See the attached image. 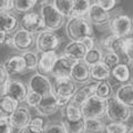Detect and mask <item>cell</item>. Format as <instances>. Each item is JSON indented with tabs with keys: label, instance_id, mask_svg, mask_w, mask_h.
<instances>
[{
	"label": "cell",
	"instance_id": "1",
	"mask_svg": "<svg viewBox=\"0 0 133 133\" xmlns=\"http://www.w3.org/2000/svg\"><path fill=\"white\" fill-rule=\"evenodd\" d=\"M77 91L76 82L71 78H59L56 79L52 84V93L57 100L59 108H63L71 102L73 94Z\"/></svg>",
	"mask_w": 133,
	"mask_h": 133
},
{
	"label": "cell",
	"instance_id": "2",
	"mask_svg": "<svg viewBox=\"0 0 133 133\" xmlns=\"http://www.w3.org/2000/svg\"><path fill=\"white\" fill-rule=\"evenodd\" d=\"M65 31L72 41H80L85 37H93L92 26L84 17H72L66 23Z\"/></svg>",
	"mask_w": 133,
	"mask_h": 133
},
{
	"label": "cell",
	"instance_id": "3",
	"mask_svg": "<svg viewBox=\"0 0 133 133\" xmlns=\"http://www.w3.org/2000/svg\"><path fill=\"white\" fill-rule=\"evenodd\" d=\"M40 16L44 24V30L57 31L64 22V17L56 9L55 6L48 2L42 3L40 8Z\"/></svg>",
	"mask_w": 133,
	"mask_h": 133
},
{
	"label": "cell",
	"instance_id": "4",
	"mask_svg": "<svg viewBox=\"0 0 133 133\" xmlns=\"http://www.w3.org/2000/svg\"><path fill=\"white\" fill-rule=\"evenodd\" d=\"M105 102L107 100L93 95L89 98L80 107L82 116L84 119H101L105 115Z\"/></svg>",
	"mask_w": 133,
	"mask_h": 133
},
{
	"label": "cell",
	"instance_id": "5",
	"mask_svg": "<svg viewBox=\"0 0 133 133\" xmlns=\"http://www.w3.org/2000/svg\"><path fill=\"white\" fill-rule=\"evenodd\" d=\"M109 28L112 35H114L115 37H118V38H127L132 32L133 21L127 15L116 14L110 18Z\"/></svg>",
	"mask_w": 133,
	"mask_h": 133
},
{
	"label": "cell",
	"instance_id": "6",
	"mask_svg": "<svg viewBox=\"0 0 133 133\" xmlns=\"http://www.w3.org/2000/svg\"><path fill=\"white\" fill-rule=\"evenodd\" d=\"M130 108L123 104L115 97H110L105 102V114L113 122H124L130 114Z\"/></svg>",
	"mask_w": 133,
	"mask_h": 133
},
{
	"label": "cell",
	"instance_id": "7",
	"mask_svg": "<svg viewBox=\"0 0 133 133\" xmlns=\"http://www.w3.org/2000/svg\"><path fill=\"white\" fill-rule=\"evenodd\" d=\"M60 37L55 31L43 30L41 31L36 39V45L39 52H47L56 50L60 45Z\"/></svg>",
	"mask_w": 133,
	"mask_h": 133
},
{
	"label": "cell",
	"instance_id": "8",
	"mask_svg": "<svg viewBox=\"0 0 133 133\" xmlns=\"http://www.w3.org/2000/svg\"><path fill=\"white\" fill-rule=\"evenodd\" d=\"M29 90L39 93L42 97H47V95L52 94V84L49 78H47L44 74L36 73L29 81Z\"/></svg>",
	"mask_w": 133,
	"mask_h": 133
},
{
	"label": "cell",
	"instance_id": "9",
	"mask_svg": "<svg viewBox=\"0 0 133 133\" xmlns=\"http://www.w3.org/2000/svg\"><path fill=\"white\" fill-rule=\"evenodd\" d=\"M76 61L70 59L66 56L58 57L57 61L55 62V65L51 70V76L55 77V79L59 78H71V71Z\"/></svg>",
	"mask_w": 133,
	"mask_h": 133
},
{
	"label": "cell",
	"instance_id": "10",
	"mask_svg": "<svg viewBox=\"0 0 133 133\" xmlns=\"http://www.w3.org/2000/svg\"><path fill=\"white\" fill-rule=\"evenodd\" d=\"M2 88H3L2 89L3 94L10 95V97L16 99L19 102H22L26 100L28 89L23 82L18 80H8Z\"/></svg>",
	"mask_w": 133,
	"mask_h": 133
},
{
	"label": "cell",
	"instance_id": "11",
	"mask_svg": "<svg viewBox=\"0 0 133 133\" xmlns=\"http://www.w3.org/2000/svg\"><path fill=\"white\" fill-rule=\"evenodd\" d=\"M21 27L23 30L28 32L36 33L40 30H44V24L42 21V18L37 12H27L24 14L21 18Z\"/></svg>",
	"mask_w": 133,
	"mask_h": 133
},
{
	"label": "cell",
	"instance_id": "12",
	"mask_svg": "<svg viewBox=\"0 0 133 133\" xmlns=\"http://www.w3.org/2000/svg\"><path fill=\"white\" fill-rule=\"evenodd\" d=\"M12 40H14V48L22 52L29 51V49H31L36 42L33 33L28 32L23 29L16 31L14 37H12Z\"/></svg>",
	"mask_w": 133,
	"mask_h": 133
},
{
	"label": "cell",
	"instance_id": "13",
	"mask_svg": "<svg viewBox=\"0 0 133 133\" xmlns=\"http://www.w3.org/2000/svg\"><path fill=\"white\" fill-rule=\"evenodd\" d=\"M111 18V15L109 11L102 9L98 3L91 5L89 12H88V19L91 24L94 26H103L105 23H109Z\"/></svg>",
	"mask_w": 133,
	"mask_h": 133
},
{
	"label": "cell",
	"instance_id": "14",
	"mask_svg": "<svg viewBox=\"0 0 133 133\" xmlns=\"http://www.w3.org/2000/svg\"><path fill=\"white\" fill-rule=\"evenodd\" d=\"M31 121L30 112L26 107H18L14 113L9 116V123L14 129H22Z\"/></svg>",
	"mask_w": 133,
	"mask_h": 133
},
{
	"label": "cell",
	"instance_id": "15",
	"mask_svg": "<svg viewBox=\"0 0 133 133\" xmlns=\"http://www.w3.org/2000/svg\"><path fill=\"white\" fill-rule=\"evenodd\" d=\"M57 59H58V55L56 50L41 53V57L39 58V62H38V66H37L39 73L44 74V76L51 73V70L53 65H55V62L57 61Z\"/></svg>",
	"mask_w": 133,
	"mask_h": 133
},
{
	"label": "cell",
	"instance_id": "16",
	"mask_svg": "<svg viewBox=\"0 0 133 133\" xmlns=\"http://www.w3.org/2000/svg\"><path fill=\"white\" fill-rule=\"evenodd\" d=\"M97 84L98 83H91V84H87L81 87L80 89H78L76 91V93L73 94V97L71 99L72 104L77 105V107H81L89 98L95 95V89H97Z\"/></svg>",
	"mask_w": 133,
	"mask_h": 133
},
{
	"label": "cell",
	"instance_id": "17",
	"mask_svg": "<svg viewBox=\"0 0 133 133\" xmlns=\"http://www.w3.org/2000/svg\"><path fill=\"white\" fill-rule=\"evenodd\" d=\"M58 109H59V105H58L53 93L47 95V97H42V100L36 107V111L43 116H49V115L55 114L58 111Z\"/></svg>",
	"mask_w": 133,
	"mask_h": 133
},
{
	"label": "cell",
	"instance_id": "18",
	"mask_svg": "<svg viewBox=\"0 0 133 133\" xmlns=\"http://www.w3.org/2000/svg\"><path fill=\"white\" fill-rule=\"evenodd\" d=\"M88 49L81 41H71L64 48V56L74 61H81L84 59V56Z\"/></svg>",
	"mask_w": 133,
	"mask_h": 133
},
{
	"label": "cell",
	"instance_id": "19",
	"mask_svg": "<svg viewBox=\"0 0 133 133\" xmlns=\"http://www.w3.org/2000/svg\"><path fill=\"white\" fill-rule=\"evenodd\" d=\"M71 79L77 83H85L90 79V65H88L83 60L76 61L72 71Z\"/></svg>",
	"mask_w": 133,
	"mask_h": 133
},
{
	"label": "cell",
	"instance_id": "20",
	"mask_svg": "<svg viewBox=\"0 0 133 133\" xmlns=\"http://www.w3.org/2000/svg\"><path fill=\"white\" fill-rule=\"evenodd\" d=\"M3 66L7 70L9 76H16L26 71V62H24L22 56H11L5 61Z\"/></svg>",
	"mask_w": 133,
	"mask_h": 133
},
{
	"label": "cell",
	"instance_id": "21",
	"mask_svg": "<svg viewBox=\"0 0 133 133\" xmlns=\"http://www.w3.org/2000/svg\"><path fill=\"white\" fill-rule=\"evenodd\" d=\"M118 83L127 84L131 81V73L127 63H119L111 69V76Z\"/></svg>",
	"mask_w": 133,
	"mask_h": 133
},
{
	"label": "cell",
	"instance_id": "22",
	"mask_svg": "<svg viewBox=\"0 0 133 133\" xmlns=\"http://www.w3.org/2000/svg\"><path fill=\"white\" fill-rule=\"evenodd\" d=\"M111 76V69L108 65H105L102 61L98 62L90 66V78L94 81H103L108 80Z\"/></svg>",
	"mask_w": 133,
	"mask_h": 133
},
{
	"label": "cell",
	"instance_id": "23",
	"mask_svg": "<svg viewBox=\"0 0 133 133\" xmlns=\"http://www.w3.org/2000/svg\"><path fill=\"white\" fill-rule=\"evenodd\" d=\"M115 98L121 101L123 104L128 105L129 108H133V87L132 83H127L122 84L120 88L116 90Z\"/></svg>",
	"mask_w": 133,
	"mask_h": 133
},
{
	"label": "cell",
	"instance_id": "24",
	"mask_svg": "<svg viewBox=\"0 0 133 133\" xmlns=\"http://www.w3.org/2000/svg\"><path fill=\"white\" fill-rule=\"evenodd\" d=\"M18 26V19L11 12H0V30L10 33Z\"/></svg>",
	"mask_w": 133,
	"mask_h": 133
},
{
	"label": "cell",
	"instance_id": "25",
	"mask_svg": "<svg viewBox=\"0 0 133 133\" xmlns=\"http://www.w3.org/2000/svg\"><path fill=\"white\" fill-rule=\"evenodd\" d=\"M18 107H19V101H17L16 99L7 94L1 95V98H0V109L3 112H6L9 116L18 109Z\"/></svg>",
	"mask_w": 133,
	"mask_h": 133
},
{
	"label": "cell",
	"instance_id": "26",
	"mask_svg": "<svg viewBox=\"0 0 133 133\" xmlns=\"http://www.w3.org/2000/svg\"><path fill=\"white\" fill-rule=\"evenodd\" d=\"M62 116L72 122L79 121V120H81L83 118L80 107H77L72 104V103H69L68 105L63 107V109H62Z\"/></svg>",
	"mask_w": 133,
	"mask_h": 133
},
{
	"label": "cell",
	"instance_id": "27",
	"mask_svg": "<svg viewBox=\"0 0 133 133\" xmlns=\"http://www.w3.org/2000/svg\"><path fill=\"white\" fill-rule=\"evenodd\" d=\"M62 125L64 127V130L66 133H84L85 132V124L84 118L76 122L69 121L68 119H62Z\"/></svg>",
	"mask_w": 133,
	"mask_h": 133
},
{
	"label": "cell",
	"instance_id": "28",
	"mask_svg": "<svg viewBox=\"0 0 133 133\" xmlns=\"http://www.w3.org/2000/svg\"><path fill=\"white\" fill-rule=\"evenodd\" d=\"M90 7V0H74L72 8V17H84L85 15H88Z\"/></svg>",
	"mask_w": 133,
	"mask_h": 133
},
{
	"label": "cell",
	"instance_id": "29",
	"mask_svg": "<svg viewBox=\"0 0 133 133\" xmlns=\"http://www.w3.org/2000/svg\"><path fill=\"white\" fill-rule=\"evenodd\" d=\"M74 0H55L53 6L63 17L72 16V8H73Z\"/></svg>",
	"mask_w": 133,
	"mask_h": 133
},
{
	"label": "cell",
	"instance_id": "30",
	"mask_svg": "<svg viewBox=\"0 0 133 133\" xmlns=\"http://www.w3.org/2000/svg\"><path fill=\"white\" fill-rule=\"evenodd\" d=\"M111 94H112V87L109 80H103L98 82L97 89H95V95L97 97L107 100L108 98L111 97Z\"/></svg>",
	"mask_w": 133,
	"mask_h": 133
},
{
	"label": "cell",
	"instance_id": "31",
	"mask_svg": "<svg viewBox=\"0 0 133 133\" xmlns=\"http://www.w3.org/2000/svg\"><path fill=\"white\" fill-rule=\"evenodd\" d=\"M85 132L89 133H101L104 131V123L100 119H84Z\"/></svg>",
	"mask_w": 133,
	"mask_h": 133
},
{
	"label": "cell",
	"instance_id": "32",
	"mask_svg": "<svg viewBox=\"0 0 133 133\" xmlns=\"http://www.w3.org/2000/svg\"><path fill=\"white\" fill-rule=\"evenodd\" d=\"M83 61L85 62L88 65H93L95 63H98V62L102 61V52L101 50H99L97 48H92V49H89L88 51H87L85 56H84V59Z\"/></svg>",
	"mask_w": 133,
	"mask_h": 133
},
{
	"label": "cell",
	"instance_id": "33",
	"mask_svg": "<svg viewBox=\"0 0 133 133\" xmlns=\"http://www.w3.org/2000/svg\"><path fill=\"white\" fill-rule=\"evenodd\" d=\"M22 58L26 62V68L27 70H35L38 66L39 57L36 52L33 51H24L22 53Z\"/></svg>",
	"mask_w": 133,
	"mask_h": 133
},
{
	"label": "cell",
	"instance_id": "34",
	"mask_svg": "<svg viewBox=\"0 0 133 133\" xmlns=\"http://www.w3.org/2000/svg\"><path fill=\"white\" fill-rule=\"evenodd\" d=\"M14 1L15 9L18 12H22V14H27L37 5L36 0H14Z\"/></svg>",
	"mask_w": 133,
	"mask_h": 133
},
{
	"label": "cell",
	"instance_id": "35",
	"mask_svg": "<svg viewBox=\"0 0 133 133\" xmlns=\"http://www.w3.org/2000/svg\"><path fill=\"white\" fill-rule=\"evenodd\" d=\"M105 133H128V129L124 122H113L105 124L104 128Z\"/></svg>",
	"mask_w": 133,
	"mask_h": 133
},
{
	"label": "cell",
	"instance_id": "36",
	"mask_svg": "<svg viewBox=\"0 0 133 133\" xmlns=\"http://www.w3.org/2000/svg\"><path fill=\"white\" fill-rule=\"evenodd\" d=\"M120 59H121V58L116 55V53L112 52V51H109L102 57V62L105 65L109 66L110 69H112V68H114L116 64L120 63Z\"/></svg>",
	"mask_w": 133,
	"mask_h": 133
},
{
	"label": "cell",
	"instance_id": "37",
	"mask_svg": "<svg viewBox=\"0 0 133 133\" xmlns=\"http://www.w3.org/2000/svg\"><path fill=\"white\" fill-rule=\"evenodd\" d=\"M41 100H42V95H40L39 93L33 92V91H31V90L28 91L27 97H26V102L30 108H35L36 109V107L39 104Z\"/></svg>",
	"mask_w": 133,
	"mask_h": 133
},
{
	"label": "cell",
	"instance_id": "38",
	"mask_svg": "<svg viewBox=\"0 0 133 133\" xmlns=\"http://www.w3.org/2000/svg\"><path fill=\"white\" fill-rule=\"evenodd\" d=\"M123 52H124V57H127L128 60H133V37L124 38Z\"/></svg>",
	"mask_w": 133,
	"mask_h": 133
},
{
	"label": "cell",
	"instance_id": "39",
	"mask_svg": "<svg viewBox=\"0 0 133 133\" xmlns=\"http://www.w3.org/2000/svg\"><path fill=\"white\" fill-rule=\"evenodd\" d=\"M95 3H98L102 9L110 12L116 7V5L119 3V0H95Z\"/></svg>",
	"mask_w": 133,
	"mask_h": 133
},
{
	"label": "cell",
	"instance_id": "40",
	"mask_svg": "<svg viewBox=\"0 0 133 133\" xmlns=\"http://www.w3.org/2000/svg\"><path fill=\"white\" fill-rule=\"evenodd\" d=\"M43 133H66L64 130V127L61 124H49V125H45L44 128V132Z\"/></svg>",
	"mask_w": 133,
	"mask_h": 133
},
{
	"label": "cell",
	"instance_id": "41",
	"mask_svg": "<svg viewBox=\"0 0 133 133\" xmlns=\"http://www.w3.org/2000/svg\"><path fill=\"white\" fill-rule=\"evenodd\" d=\"M15 8L14 0H0V12H10Z\"/></svg>",
	"mask_w": 133,
	"mask_h": 133
},
{
	"label": "cell",
	"instance_id": "42",
	"mask_svg": "<svg viewBox=\"0 0 133 133\" xmlns=\"http://www.w3.org/2000/svg\"><path fill=\"white\" fill-rule=\"evenodd\" d=\"M12 127L9 123V119L0 120V133H11Z\"/></svg>",
	"mask_w": 133,
	"mask_h": 133
},
{
	"label": "cell",
	"instance_id": "43",
	"mask_svg": "<svg viewBox=\"0 0 133 133\" xmlns=\"http://www.w3.org/2000/svg\"><path fill=\"white\" fill-rule=\"evenodd\" d=\"M9 74H8L7 70L5 69L3 64H0V87H3L9 80Z\"/></svg>",
	"mask_w": 133,
	"mask_h": 133
},
{
	"label": "cell",
	"instance_id": "44",
	"mask_svg": "<svg viewBox=\"0 0 133 133\" xmlns=\"http://www.w3.org/2000/svg\"><path fill=\"white\" fill-rule=\"evenodd\" d=\"M43 132H44L43 130H40V129L33 127V125H31V124L29 123L27 127L20 129L18 133H43Z\"/></svg>",
	"mask_w": 133,
	"mask_h": 133
},
{
	"label": "cell",
	"instance_id": "45",
	"mask_svg": "<svg viewBox=\"0 0 133 133\" xmlns=\"http://www.w3.org/2000/svg\"><path fill=\"white\" fill-rule=\"evenodd\" d=\"M30 124L36 128L40 129V130H43L44 131V128H45V123H44V120L42 118H39V116H37V118L32 119L30 121Z\"/></svg>",
	"mask_w": 133,
	"mask_h": 133
},
{
	"label": "cell",
	"instance_id": "46",
	"mask_svg": "<svg viewBox=\"0 0 133 133\" xmlns=\"http://www.w3.org/2000/svg\"><path fill=\"white\" fill-rule=\"evenodd\" d=\"M124 124H125V127L128 129V133H132L133 132V111L130 112L129 116L124 121Z\"/></svg>",
	"mask_w": 133,
	"mask_h": 133
},
{
	"label": "cell",
	"instance_id": "47",
	"mask_svg": "<svg viewBox=\"0 0 133 133\" xmlns=\"http://www.w3.org/2000/svg\"><path fill=\"white\" fill-rule=\"evenodd\" d=\"M80 41L85 45L88 50L94 48V39H93V37H85V38H83Z\"/></svg>",
	"mask_w": 133,
	"mask_h": 133
},
{
	"label": "cell",
	"instance_id": "48",
	"mask_svg": "<svg viewBox=\"0 0 133 133\" xmlns=\"http://www.w3.org/2000/svg\"><path fill=\"white\" fill-rule=\"evenodd\" d=\"M7 37H8V33H7V32L0 30V44H2V43L6 42Z\"/></svg>",
	"mask_w": 133,
	"mask_h": 133
},
{
	"label": "cell",
	"instance_id": "49",
	"mask_svg": "<svg viewBox=\"0 0 133 133\" xmlns=\"http://www.w3.org/2000/svg\"><path fill=\"white\" fill-rule=\"evenodd\" d=\"M128 66L131 73V80H133V60H128Z\"/></svg>",
	"mask_w": 133,
	"mask_h": 133
},
{
	"label": "cell",
	"instance_id": "50",
	"mask_svg": "<svg viewBox=\"0 0 133 133\" xmlns=\"http://www.w3.org/2000/svg\"><path fill=\"white\" fill-rule=\"evenodd\" d=\"M37 2H41V3H44V2H47V0H36Z\"/></svg>",
	"mask_w": 133,
	"mask_h": 133
},
{
	"label": "cell",
	"instance_id": "51",
	"mask_svg": "<svg viewBox=\"0 0 133 133\" xmlns=\"http://www.w3.org/2000/svg\"><path fill=\"white\" fill-rule=\"evenodd\" d=\"M1 88L2 87H0V98H1Z\"/></svg>",
	"mask_w": 133,
	"mask_h": 133
},
{
	"label": "cell",
	"instance_id": "52",
	"mask_svg": "<svg viewBox=\"0 0 133 133\" xmlns=\"http://www.w3.org/2000/svg\"><path fill=\"white\" fill-rule=\"evenodd\" d=\"M132 87H133V83H132Z\"/></svg>",
	"mask_w": 133,
	"mask_h": 133
},
{
	"label": "cell",
	"instance_id": "53",
	"mask_svg": "<svg viewBox=\"0 0 133 133\" xmlns=\"http://www.w3.org/2000/svg\"><path fill=\"white\" fill-rule=\"evenodd\" d=\"M132 21H133V19H132Z\"/></svg>",
	"mask_w": 133,
	"mask_h": 133
}]
</instances>
